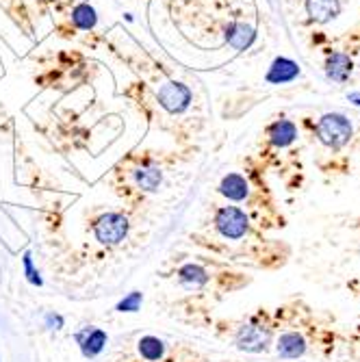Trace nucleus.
I'll use <instances>...</instances> for the list:
<instances>
[{"instance_id":"obj_8","label":"nucleus","mask_w":360,"mask_h":362,"mask_svg":"<svg viewBox=\"0 0 360 362\" xmlns=\"http://www.w3.org/2000/svg\"><path fill=\"white\" fill-rule=\"evenodd\" d=\"M217 193L221 197H226L228 202H233V204H241L245 202L248 197H250V182L243 174L239 172H231V174H226L219 185H217Z\"/></svg>"},{"instance_id":"obj_5","label":"nucleus","mask_w":360,"mask_h":362,"mask_svg":"<svg viewBox=\"0 0 360 362\" xmlns=\"http://www.w3.org/2000/svg\"><path fill=\"white\" fill-rule=\"evenodd\" d=\"M156 100H158V105L166 109L168 113L180 115V113H185L191 107L193 93H191V89L185 83H180V81H168V83H163L158 87Z\"/></svg>"},{"instance_id":"obj_16","label":"nucleus","mask_w":360,"mask_h":362,"mask_svg":"<svg viewBox=\"0 0 360 362\" xmlns=\"http://www.w3.org/2000/svg\"><path fill=\"white\" fill-rule=\"evenodd\" d=\"M137 354L146 362H161L163 358H166V354H168V343L163 341L161 337L144 334L137 341Z\"/></svg>"},{"instance_id":"obj_14","label":"nucleus","mask_w":360,"mask_h":362,"mask_svg":"<svg viewBox=\"0 0 360 362\" xmlns=\"http://www.w3.org/2000/svg\"><path fill=\"white\" fill-rule=\"evenodd\" d=\"M354 63L345 52H332L328 59H325V76L335 83H345L352 76Z\"/></svg>"},{"instance_id":"obj_4","label":"nucleus","mask_w":360,"mask_h":362,"mask_svg":"<svg viewBox=\"0 0 360 362\" xmlns=\"http://www.w3.org/2000/svg\"><path fill=\"white\" fill-rule=\"evenodd\" d=\"M272 343V327L260 323L258 317H252L235 332V347L245 354H263L269 349Z\"/></svg>"},{"instance_id":"obj_12","label":"nucleus","mask_w":360,"mask_h":362,"mask_svg":"<svg viewBox=\"0 0 360 362\" xmlns=\"http://www.w3.org/2000/svg\"><path fill=\"white\" fill-rule=\"evenodd\" d=\"M306 13L317 24H328L341 16V0H306Z\"/></svg>"},{"instance_id":"obj_15","label":"nucleus","mask_w":360,"mask_h":362,"mask_svg":"<svg viewBox=\"0 0 360 362\" xmlns=\"http://www.w3.org/2000/svg\"><path fill=\"white\" fill-rule=\"evenodd\" d=\"M296 76H300L298 63L286 59V57H278V59H274V63H272V68H269L265 78L272 85H282V83H291Z\"/></svg>"},{"instance_id":"obj_9","label":"nucleus","mask_w":360,"mask_h":362,"mask_svg":"<svg viewBox=\"0 0 360 362\" xmlns=\"http://www.w3.org/2000/svg\"><path fill=\"white\" fill-rule=\"evenodd\" d=\"M176 280L185 291H200L209 284L211 274L204 265H200V262H185V265L178 267V272H176Z\"/></svg>"},{"instance_id":"obj_20","label":"nucleus","mask_w":360,"mask_h":362,"mask_svg":"<svg viewBox=\"0 0 360 362\" xmlns=\"http://www.w3.org/2000/svg\"><path fill=\"white\" fill-rule=\"evenodd\" d=\"M42 325L46 327L48 332H61L65 327V317L61 313H54V310H46L42 315Z\"/></svg>"},{"instance_id":"obj_17","label":"nucleus","mask_w":360,"mask_h":362,"mask_svg":"<svg viewBox=\"0 0 360 362\" xmlns=\"http://www.w3.org/2000/svg\"><path fill=\"white\" fill-rule=\"evenodd\" d=\"M72 22L81 30H91L98 24V11L89 3H81L72 9Z\"/></svg>"},{"instance_id":"obj_21","label":"nucleus","mask_w":360,"mask_h":362,"mask_svg":"<svg viewBox=\"0 0 360 362\" xmlns=\"http://www.w3.org/2000/svg\"><path fill=\"white\" fill-rule=\"evenodd\" d=\"M0 362H3V360H0Z\"/></svg>"},{"instance_id":"obj_3","label":"nucleus","mask_w":360,"mask_h":362,"mask_svg":"<svg viewBox=\"0 0 360 362\" xmlns=\"http://www.w3.org/2000/svg\"><path fill=\"white\" fill-rule=\"evenodd\" d=\"M317 139L330 150H341L349 144L354 128L352 122L343 115V113H325L321 115V119L317 122Z\"/></svg>"},{"instance_id":"obj_18","label":"nucleus","mask_w":360,"mask_h":362,"mask_svg":"<svg viewBox=\"0 0 360 362\" xmlns=\"http://www.w3.org/2000/svg\"><path fill=\"white\" fill-rule=\"evenodd\" d=\"M144 306V293L141 291H130L115 304V313L120 315H137Z\"/></svg>"},{"instance_id":"obj_11","label":"nucleus","mask_w":360,"mask_h":362,"mask_svg":"<svg viewBox=\"0 0 360 362\" xmlns=\"http://www.w3.org/2000/svg\"><path fill=\"white\" fill-rule=\"evenodd\" d=\"M223 37L228 46H233L235 50L241 52V50H248L256 42V28L245 22H231L226 26Z\"/></svg>"},{"instance_id":"obj_7","label":"nucleus","mask_w":360,"mask_h":362,"mask_svg":"<svg viewBox=\"0 0 360 362\" xmlns=\"http://www.w3.org/2000/svg\"><path fill=\"white\" fill-rule=\"evenodd\" d=\"M130 174H133V182L141 193H156L163 187V180H166V172L152 158L139 160V165Z\"/></svg>"},{"instance_id":"obj_19","label":"nucleus","mask_w":360,"mask_h":362,"mask_svg":"<svg viewBox=\"0 0 360 362\" xmlns=\"http://www.w3.org/2000/svg\"><path fill=\"white\" fill-rule=\"evenodd\" d=\"M22 274H24V278H26V282L30 286H35V288L44 286V276L37 269L35 260H33V252H24L22 254Z\"/></svg>"},{"instance_id":"obj_6","label":"nucleus","mask_w":360,"mask_h":362,"mask_svg":"<svg viewBox=\"0 0 360 362\" xmlns=\"http://www.w3.org/2000/svg\"><path fill=\"white\" fill-rule=\"evenodd\" d=\"M74 341H76V345L81 349V356L85 360H95V358H100L105 354V349L109 345V334L103 330V327L85 323L74 332Z\"/></svg>"},{"instance_id":"obj_1","label":"nucleus","mask_w":360,"mask_h":362,"mask_svg":"<svg viewBox=\"0 0 360 362\" xmlns=\"http://www.w3.org/2000/svg\"><path fill=\"white\" fill-rule=\"evenodd\" d=\"M91 233H93V239L100 245L115 247L128 239L130 219H128V215H124L120 211H107L91 221Z\"/></svg>"},{"instance_id":"obj_10","label":"nucleus","mask_w":360,"mask_h":362,"mask_svg":"<svg viewBox=\"0 0 360 362\" xmlns=\"http://www.w3.org/2000/svg\"><path fill=\"white\" fill-rule=\"evenodd\" d=\"M298 139V126L296 122H291V119H276L269 124L267 128V141L278 148V150H284L289 146H293Z\"/></svg>"},{"instance_id":"obj_2","label":"nucleus","mask_w":360,"mask_h":362,"mask_svg":"<svg viewBox=\"0 0 360 362\" xmlns=\"http://www.w3.org/2000/svg\"><path fill=\"white\" fill-rule=\"evenodd\" d=\"M215 233L226 241H241L250 235V215L239 206H219L213 215Z\"/></svg>"},{"instance_id":"obj_13","label":"nucleus","mask_w":360,"mask_h":362,"mask_svg":"<svg viewBox=\"0 0 360 362\" xmlns=\"http://www.w3.org/2000/svg\"><path fill=\"white\" fill-rule=\"evenodd\" d=\"M276 351L280 358L296 360L306 354V339L300 332H284L276 341Z\"/></svg>"}]
</instances>
